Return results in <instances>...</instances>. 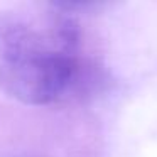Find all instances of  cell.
<instances>
[{"mask_svg":"<svg viewBox=\"0 0 157 157\" xmlns=\"http://www.w3.org/2000/svg\"><path fill=\"white\" fill-rule=\"evenodd\" d=\"M52 7L44 31L17 14L0 17V88L25 105L85 98L101 81L83 52L78 21L59 4Z\"/></svg>","mask_w":157,"mask_h":157,"instance_id":"1","label":"cell"}]
</instances>
